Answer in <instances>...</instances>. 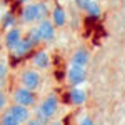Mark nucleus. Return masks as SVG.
I'll return each instance as SVG.
<instances>
[{
  "label": "nucleus",
  "instance_id": "f257e3e1",
  "mask_svg": "<svg viewBox=\"0 0 125 125\" xmlns=\"http://www.w3.org/2000/svg\"><path fill=\"white\" fill-rule=\"evenodd\" d=\"M58 107H60V100L55 94L47 95L42 102H40L37 108H35V118L39 120L42 125H47L53 117L57 115Z\"/></svg>",
  "mask_w": 125,
  "mask_h": 125
},
{
  "label": "nucleus",
  "instance_id": "f03ea898",
  "mask_svg": "<svg viewBox=\"0 0 125 125\" xmlns=\"http://www.w3.org/2000/svg\"><path fill=\"white\" fill-rule=\"evenodd\" d=\"M12 100L13 104H19V105H23V107H32L37 104V95L33 90L30 88H25V87H17L13 92H12Z\"/></svg>",
  "mask_w": 125,
  "mask_h": 125
},
{
  "label": "nucleus",
  "instance_id": "7ed1b4c3",
  "mask_svg": "<svg viewBox=\"0 0 125 125\" xmlns=\"http://www.w3.org/2000/svg\"><path fill=\"white\" fill-rule=\"evenodd\" d=\"M65 78L72 87H82L87 82V68L80 65H68L65 70Z\"/></svg>",
  "mask_w": 125,
  "mask_h": 125
},
{
  "label": "nucleus",
  "instance_id": "20e7f679",
  "mask_svg": "<svg viewBox=\"0 0 125 125\" xmlns=\"http://www.w3.org/2000/svg\"><path fill=\"white\" fill-rule=\"evenodd\" d=\"M20 85L35 92L42 85V75H40V72L35 70V68H25V70H22V73H20Z\"/></svg>",
  "mask_w": 125,
  "mask_h": 125
},
{
  "label": "nucleus",
  "instance_id": "39448f33",
  "mask_svg": "<svg viewBox=\"0 0 125 125\" xmlns=\"http://www.w3.org/2000/svg\"><path fill=\"white\" fill-rule=\"evenodd\" d=\"M32 65L35 70L39 72H43V70H48L50 65H52V58H50V53H48L45 48H35L32 52Z\"/></svg>",
  "mask_w": 125,
  "mask_h": 125
},
{
  "label": "nucleus",
  "instance_id": "423d86ee",
  "mask_svg": "<svg viewBox=\"0 0 125 125\" xmlns=\"http://www.w3.org/2000/svg\"><path fill=\"white\" fill-rule=\"evenodd\" d=\"M37 30H39V33H40L42 42H45V43L53 42L55 37H57V27L52 23L50 19L39 20V22H37Z\"/></svg>",
  "mask_w": 125,
  "mask_h": 125
},
{
  "label": "nucleus",
  "instance_id": "0eeeda50",
  "mask_svg": "<svg viewBox=\"0 0 125 125\" xmlns=\"http://www.w3.org/2000/svg\"><path fill=\"white\" fill-rule=\"evenodd\" d=\"M20 22L25 25H32L35 22H39V10H37V3L35 2H29L25 5H22V9L19 12Z\"/></svg>",
  "mask_w": 125,
  "mask_h": 125
},
{
  "label": "nucleus",
  "instance_id": "6e6552de",
  "mask_svg": "<svg viewBox=\"0 0 125 125\" xmlns=\"http://www.w3.org/2000/svg\"><path fill=\"white\" fill-rule=\"evenodd\" d=\"M23 39V32L19 29V27H13V29H9L5 30V37H3V45L9 52H13L17 45Z\"/></svg>",
  "mask_w": 125,
  "mask_h": 125
},
{
  "label": "nucleus",
  "instance_id": "1a4fd4ad",
  "mask_svg": "<svg viewBox=\"0 0 125 125\" xmlns=\"http://www.w3.org/2000/svg\"><path fill=\"white\" fill-rule=\"evenodd\" d=\"M7 110H9L10 114L15 117L22 125H25L30 118H32V110H30V107H23V105H19V104H12V105H9Z\"/></svg>",
  "mask_w": 125,
  "mask_h": 125
},
{
  "label": "nucleus",
  "instance_id": "9d476101",
  "mask_svg": "<svg viewBox=\"0 0 125 125\" xmlns=\"http://www.w3.org/2000/svg\"><path fill=\"white\" fill-rule=\"evenodd\" d=\"M68 102L73 107H82L87 102V90L83 87H72L68 90Z\"/></svg>",
  "mask_w": 125,
  "mask_h": 125
},
{
  "label": "nucleus",
  "instance_id": "9b49d317",
  "mask_svg": "<svg viewBox=\"0 0 125 125\" xmlns=\"http://www.w3.org/2000/svg\"><path fill=\"white\" fill-rule=\"evenodd\" d=\"M35 48H37V47H35V45H33V43H32L29 39H27V37H23V39H22V42L17 45V48L12 52V57L17 58V60H20V58H25L27 55H30V53L35 50Z\"/></svg>",
  "mask_w": 125,
  "mask_h": 125
},
{
  "label": "nucleus",
  "instance_id": "f8f14e48",
  "mask_svg": "<svg viewBox=\"0 0 125 125\" xmlns=\"http://www.w3.org/2000/svg\"><path fill=\"white\" fill-rule=\"evenodd\" d=\"M88 62H90V52L83 47L77 48L72 53V58H70V63L72 65H80V67H87Z\"/></svg>",
  "mask_w": 125,
  "mask_h": 125
},
{
  "label": "nucleus",
  "instance_id": "ddd939ff",
  "mask_svg": "<svg viewBox=\"0 0 125 125\" xmlns=\"http://www.w3.org/2000/svg\"><path fill=\"white\" fill-rule=\"evenodd\" d=\"M48 19L52 20V23L57 29L58 27H63L67 23V10L62 9V7H53V9H50V17Z\"/></svg>",
  "mask_w": 125,
  "mask_h": 125
},
{
  "label": "nucleus",
  "instance_id": "4468645a",
  "mask_svg": "<svg viewBox=\"0 0 125 125\" xmlns=\"http://www.w3.org/2000/svg\"><path fill=\"white\" fill-rule=\"evenodd\" d=\"M17 15L13 13V12H2V19H0V27L3 30H9V29H13V27H17Z\"/></svg>",
  "mask_w": 125,
  "mask_h": 125
},
{
  "label": "nucleus",
  "instance_id": "2eb2a0df",
  "mask_svg": "<svg viewBox=\"0 0 125 125\" xmlns=\"http://www.w3.org/2000/svg\"><path fill=\"white\" fill-rule=\"evenodd\" d=\"M102 13H104V12H102V5H100V2H98V0H92V3H90V5H88V9L85 10V15L90 20H94V22L100 19V17H102Z\"/></svg>",
  "mask_w": 125,
  "mask_h": 125
},
{
  "label": "nucleus",
  "instance_id": "dca6fc26",
  "mask_svg": "<svg viewBox=\"0 0 125 125\" xmlns=\"http://www.w3.org/2000/svg\"><path fill=\"white\" fill-rule=\"evenodd\" d=\"M23 37H27V39H29V40H30V42H32V43H33V45H35L37 48L40 47V43H43V42H42V39H40L39 30H37V25H35V27H30V29L27 30V33H25Z\"/></svg>",
  "mask_w": 125,
  "mask_h": 125
},
{
  "label": "nucleus",
  "instance_id": "f3484780",
  "mask_svg": "<svg viewBox=\"0 0 125 125\" xmlns=\"http://www.w3.org/2000/svg\"><path fill=\"white\" fill-rule=\"evenodd\" d=\"M0 125H22V124L10 114L9 110H5V112H2V115H0Z\"/></svg>",
  "mask_w": 125,
  "mask_h": 125
},
{
  "label": "nucleus",
  "instance_id": "a211bd4d",
  "mask_svg": "<svg viewBox=\"0 0 125 125\" xmlns=\"http://www.w3.org/2000/svg\"><path fill=\"white\" fill-rule=\"evenodd\" d=\"M37 10H39V20H45L50 17V7L47 2H37Z\"/></svg>",
  "mask_w": 125,
  "mask_h": 125
},
{
  "label": "nucleus",
  "instance_id": "6ab92c4d",
  "mask_svg": "<svg viewBox=\"0 0 125 125\" xmlns=\"http://www.w3.org/2000/svg\"><path fill=\"white\" fill-rule=\"evenodd\" d=\"M9 108V95L3 88H0V114Z\"/></svg>",
  "mask_w": 125,
  "mask_h": 125
},
{
  "label": "nucleus",
  "instance_id": "aec40b11",
  "mask_svg": "<svg viewBox=\"0 0 125 125\" xmlns=\"http://www.w3.org/2000/svg\"><path fill=\"white\" fill-rule=\"evenodd\" d=\"M10 72V65L5 60H0V80H7Z\"/></svg>",
  "mask_w": 125,
  "mask_h": 125
},
{
  "label": "nucleus",
  "instance_id": "412c9836",
  "mask_svg": "<svg viewBox=\"0 0 125 125\" xmlns=\"http://www.w3.org/2000/svg\"><path fill=\"white\" fill-rule=\"evenodd\" d=\"M73 3H75L77 10H80V12H85V10L88 9V5L92 3V0H73Z\"/></svg>",
  "mask_w": 125,
  "mask_h": 125
},
{
  "label": "nucleus",
  "instance_id": "4be33fe9",
  "mask_svg": "<svg viewBox=\"0 0 125 125\" xmlns=\"http://www.w3.org/2000/svg\"><path fill=\"white\" fill-rule=\"evenodd\" d=\"M77 125H95V124H94V118L90 115H82V117H78Z\"/></svg>",
  "mask_w": 125,
  "mask_h": 125
},
{
  "label": "nucleus",
  "instance_id": "5701e85b",
  "mask_svg": "<svg viewBox=\"0 0 125 125\" xmlns=\"http://www.w3.org/2000/svg\"><path fill=\"white\" fill-rule=\"evenodd\" d=\"M25 125H42V124H40V122L37 120V118H35V117H32V118H30V120H29V122H27Z\"/></svg>",
  "mask_w": 125,
  "mask_h": 125
},
{
  "label": "nucleus",
  "instance_id": "b1692460",
  "mask_svg": "<svg viewBox=\"0 0 125 125\" xmlns=\"http://www.w3.org/2000/svg\"><path fill=\"white\" fill-rule=\"evenodd\" d=\"M47 125H63V122H60V120H50Z\"/></svg>",
  "mask_w": 125,
  "mask_h": 125
},
{
  "label": "nucleus",
  "instance_id": "393cba45",
  "mask_svg": "<svg viewBox=\"0 0 125 125\" xmlns=\"http://www.w3.org/2000/svg\"><path fill=\"white\" fill-rule=\"evenodd\" d=\"M19 3H22V5H25V3H29V2H32V0H17Z\"/></svg>",
  "mask_w": 125,
  "mask_h": 125
},
{
  "label": "nucleus",
  "instance_id": "a878e982",
  "mask_svg": "<svg viewBox=\"0 0 125 125\" xmlns=\"http://www.w3.org/2000/svg\"><path fill=\"white\" fill-rule=\"evenodd\" d=\"M0 19H2V10H0Z\"/></svg>",
  "mask_w": 125,
  "mask_h": 125
}]
</instances>
